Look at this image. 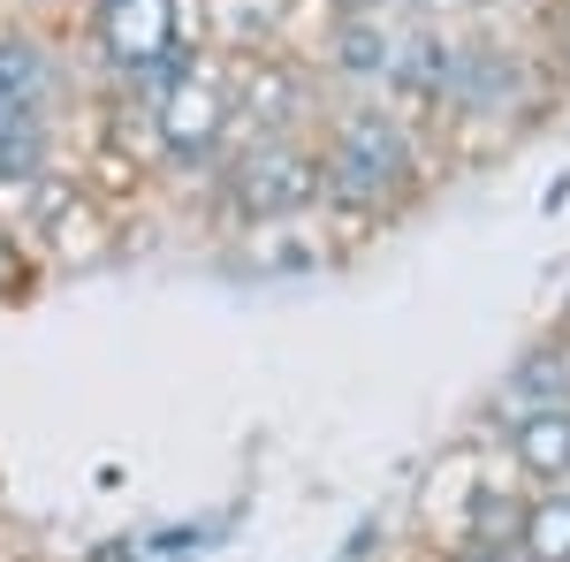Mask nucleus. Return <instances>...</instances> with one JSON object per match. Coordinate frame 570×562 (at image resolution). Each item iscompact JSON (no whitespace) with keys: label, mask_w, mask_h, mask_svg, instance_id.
<instances>
[{"label":"nucleus","mask_w":570,"mask_h":562,"mask_svg":"<svg viewBox=\"0 0 570 562\" xmlns=\"http://www.w3.org/2000/svg\"><path fill=\"white\" fill-rule=\"evenodd\" d=\"M312 145H320V228L343 259L434 198V137L403 122L389 99H335Z\"/></svg>","instance_id":"f257e3e1"},{"label":"nucleus","mask_w":570,"mask_h":562,"mask_svg":"<svg viewBox=\"0 0 570 562\" xmlns=\"http://www.w3.org/2000/svg\"><path fill=\"white\" fill-rule=\"evenodd\" d=\"M85 46L91 77H99L91 91L160 107L214 53V16H206V0H99L85 8Z\"/></svg>","instance_id":"f03ea898"},{"label":"nucleus","mask_w":570,"mask_h":562,"mask_svg":"<svg viewBox=\"0 0 570 562\" xmlns=\"http://www.w3.org/2000/svg\"><path fill=\"white\" fill-rule=\"evenodd\" d=\"M320 220V145L312 137H236L206 190H190V228L206 244H236L259 228Z\"/></svg>","instance_id":"7ed1b4c3"},{"label":"nucleus","mask_w":570,"mask_h":562,"mask_svg":"<svg viewBox=\"0 0 570 562\" xmlns=\"http://www.w3.org/2000/svg\"><path fill=\"white\" fill-rule=\"evenodd\" d=\"M236 99L220 77V53H206L190 77H183L160 107H153V152H160V190H206L214 168L236 152Z\"/></svg>","instance_id":"20e7f679"},{"label":"nucleus","mask_w":570,"mask_h":562,"mask_svg":"<svg viewBox=\"0 0 570 562\" xmlns=\"http://www.w3.org/2000/svg\"><path fill=\"white\" fill-rule=\"evenodd\" d=\"M220 77H228L236 130L244 137H312L320 115L335 107V91L320 85L312 53H297V46H244V53H220Z\"/></svg>","instance_id":"39448f33"},{"label":"nucleus","mask_w":570,"mask_h":562,"mask_svg":"<svg viewBox=\"0 0 570 562\" xmlns=\"http://www.w3.org/2000/svg\"><path fill=\"white\" fill-rule=\"evenodd\" d=\"M395 39H403V23H395L389 8L327 16L320 46H312V69H320V85L335 91V99H381V85H389V69H395Z\"/></svg>","instance_id":"423d86ee"},{"label":"nucleus","mask_w":570,"mask_h":562,"mask_svg":"<svg viewBox=\"0 0 570 562\" xmlns=\"http://www.w3.org/2000/svg\"><path fill=\"white\" fill-rule=\"evenodd\" d=\"M220 282H244V289H274V282H312L327 266H343V252L327 244L320 220H297V228H259V236H236V244H214Z\"/></svg>","instance_id":"0eeeda50"},{"label":"nucleus","mask_w":570,"mask_h":562,"mask_svg":"<svg viewBox=\"0 0 570 562\" xmlns=\"http://www.w3.org/2000/svg\"><path fill=\"white\" fill-rule=\"evenodd\" d=\"M502 456H510V479L540 494V486H570V403L556 411H518L502 418Z\"/></svg>","instance_id":"6e6552de"},{"label":"nucleus","mask_w":570,"mask_h":562,"mask_svg":"<svg viewBox=\"0 0 570 562\" xmlns=\"http://www.w3.org/2000/svg\"><path fill=\"white\" fill-rule=\"evenodd\" d=\"M61 130L53 115H23V107H0V206H16L53 160H61Z\"/></svg>","instance_id":"1a4fd4ad"},{"label":"nucleus","mask_w":570,"mask_h":562,"mask_svg":"<svg viewBox=\"0 0 570 562\" xmlns=\"http://www.w3.org/2000/svg\"><path fill=\"white\" fill-rule=\"evenodd\" d=\"M518 555L525 562H570V486H540V494H525Z\"/></svg>","instance_id":"9d476101"},{"label":"nucleus","mask_w":570,"mask_h":562,"mask_svg":"<svg viewBox=\"0 0 570 562\" xmlns=\"http://www.w3.org/2000/svg\"><path fill=\"white\" fill-rule=\"evenodd\" d=\"M244 524V502L236 510H220V517H190V524H153V532H137V548L153 562H198V555H214L220 540Z\"/></svg>","instance_id":"9b49d317"},{"label":"nucleus","mask_w":570,"mask_h":562,"mask_svg":"<svg viewBox=\"0 0 570 562\" xmlns=\"http://www.w3.org/2000/svg\"><path fill=\"white\" fill-rule=\"evenodd\" d=\"M46 274H53V266L23 244V228H16V220L0 214V312H23V304L46 289Z\"/></svg>","instance_id":"f8f14e48"},{"label":"nucleus","mask_w":570,"mask_h":562,"mask_svg":"<svg viewBox=\"0 0 570 562\" xmlns=\"http://www.w3.org/2000/svg\"><path fill=\"white\" fill-rule=\"evenodd\" d=\"M77 562H145V548H137V532H122V540H99V548H85Z\"/></svg>","instance_id":"ddd939ff"},{"label":"nucleus","mask_w":570,"mask_h":562,"mask_svg":"<svg viewBox=\"0 0 570 562\" xmlns=\"http://www.w3.org/2000/svg\"><path fill=\"white\" fill-rule=\"evenodd\" d=\"M373 548H381V524H357L351 540H343V562H365Z\"/></svg>","instance_id":"4468645a"},{"label":"nucleus","mask_w":570,"mask_h":562,"mask_svg":"<svg viewBox=\"0 0 570 562\" xmlns=\"http://www.w3.org/2000/svg\"><path fill=\"white\" fill-rule=\"evenodd\" d=\"M548 69H556V85H563V91H570V39H563V46H556V53H548Z\"/></svg>","instance_id":"2eb2a0df"},{"label":"nucleus","mask_w":570,"mask_h":562,"mask_svg":"<svg viewBox=\"0 0 570 562\" xmlns=\"http://www.w3.org/2000/svg\"><path fill=\"white\" fill-rule=\"evenodd\" d=\"M357 8H389V0H327V16H357Z\"/></svg>","instance_id":"dca6fc26"},{"label":"nucleus","mask_w":570,"mask_h":562,"mask_svg":"<svg viewBox=\"0 0 570 562\" xmlns=\"http://www.w3.org/2000/svg\"><path fill=\"white\" fill-rule=\"evenodd\" d=\"M85 8H99V0H85Z\"/></svg>","instance_id":"f3484780"}]
</instances>
